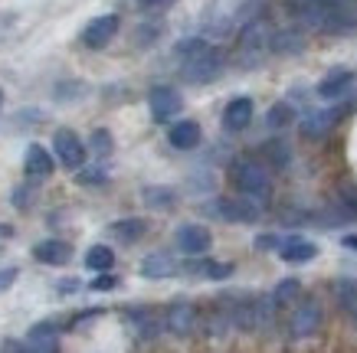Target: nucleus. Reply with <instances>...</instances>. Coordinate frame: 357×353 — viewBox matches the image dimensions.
I'll return each mask as SVG.
<instances>
[{
  "label": "nucleus",
  "instance_id": "7ed1b4c3",
  "mask_svg": "<svg viewBox=\"0 0 357 353\" xmlns=\"http://www.w3.org/2000/svg\"><path fill=\"white\" fill-rule=\"evenodd\" d=\"M53 150H56V157H59V164L69 167V171H76V167L86 164V148H82V141L69 128H59L53 134Z\"/></svg>",
  "mask_w": 357,
  "mask_h": 353
},
{
  "label": "nucleus",
  "instance_id": "c85d7f7f",
  "mask_svg": "<svg viewBox=\"0 0 357 353\" xmlns=\"http://www.w3.org/2000/svg\"><path fill=\"white\" fill-rule=\"evenodd\" d=\"M112 288H119V279L109 275V272H102V275L92 281V291H112Z\"/></svg>",
  "mask_w": 357,
  "mask_h": 353
},
{
  "label": "nucleus",
  "instance_id": "9b49d317",
  "mask_svg": "<svg viewBox=\"0 0 357 353\" xmlns=\"http://www.w3.org/2000/svg\"><path fill=\"white\" fill-rule=\"evenodd\" d=\"M341 118V108H321V111H312V115L302 121V134L305 138H325L328 131L335 128V121Z\"/></svg>",
  "mask_w": 357,
  "mask_h": 353
},
{
  "label": "nucleus",
  "instance_id": "2f4dec72",
  "mask_svg": "<svg viewBox=\"0 0 357 353\" xmlns=\"http://www.w3.org/2000/svg\"><path fill=\"white\" fill-rule=\"evenodd\" d=\"M269 154L275 157V164H285V161H289V154H285V148H282V144H272Z\"/></svg>",
  "mask_w": 357,
  "mask_h": 353
},
{
  "label": "nucleus",
  "instance_id": "6e6552de",
  "mask_svg": "<svg viewBox=\"0 0 357 353\" xmlns=\"http://www.w3.org/2000/svg\"><path fill=\"white\" fill-rule=\"evenodd\" d=\"M213 213L220 219H229V223H256L259 219V206L249 203V200H217Z\"/></svg>",
  "mask_w": 357,
  "mask_h": 353
},
{
  "label": "nucleus",
  "instance_id": "0eeeda50",
  "mask_svg": "<svg viewBox=\"0 0 357 353\" xmlns=\"http://www.w3.org/2000/svg\"><path fill=\"white\" fill-rule=\"evenodd\" d=\"M148 105H151L154 121H167V118H174L177 111H181V105H184V98L177 95L174 88L158 86V88H151V95H148Z\"/></svg>",
  "mask_w": 357,
  "mask_h": 353
},
{
  "label": "nucleus",
  "instance_id": "4468645a",
  "mask_svg": "<svg viewBox=\"0 0 357 353\" xmlns=\"http://www.w3.org/2000/svg\"><path fill=\"white\" fill-rule=\"evenodd\" d=\"M249 121H252V98H246V95L233 98L227 105V111H223V125L229 131H243Z\"/></svg>",
  "mask_w": 357,
  "mask_h": 353
},
{
  "label": "nucleus",
  "instance_id": "a211bd4d",
  "mask_svg": "<svg viewBox=\"0 0 357 353\" xmlns=\"http://www.w3.org/2000/svg\"><path fill=\"white\" fill-rule=\"evenodd\" d=\"M279 252H282V258H285V262H292V265L312 262V258L318 256V249H314L312 242H305V239H289V242H285Z\"/></svg>",
  "mask_w": 357,
  "mask_h": 353
},
{
  "label": "nucleus",
  "instance_id": "c9c22d12",
  "mask_svg": "<svg viewBox=\"0 0 357 353\" xmlns=\"http://www.w3.org/2000/svg\"><path fill=\"white\" fill-rule=\"evenodd\" d=\"M328 3H344V0H328Z\"/></svg>",
  "mask_w": 357,
  "mask_h": 353
},
{
  "label": "nucleus",
  "instance_id": "cd10ccee",
  "mask_svg": "<svg viewBox=\"0 0 357 353\" xmlns=\"http://www.w3.org/2000/svg\"><path fill=\"white\" fill-rule=\"evenodd\" d=\"M282 246H285V242H282L275 233H266L256 239V249H259V252H272V249H282Z\"/></svg>",
  "mask_w": 357,
  "mask_h": 353
},
{
  "label": "nucleus",
  "instance_id": "393cba45",
  "mask_svg": "<svg viewBox=\"0 0 357 353\" xmlns=\"http://www.w3.org/2000/svg\"><path fill=\"white\" fill-rule=\"evenodd\" d=\"M144 200L151 206H158V210H164V206H174V190H167V187H161V190H158V187H148V190H144Z\"/></svg>",
  "mask_w": 357,
  "mask_h": 353
},
{
  "label": "nucleus",
  "instance_id": "9d476101",
  "mask_svg": "<svg viewBox=\"0 0 357 353\" xmlns=\"http://www.w3.org/2000/svg\"><path fill=\"white\" fill-rule=\"evenodd\" d=\"M210 242H213V239H210V233H206L204 226H181V229H177V246L184 249L187 256H204L206 249H210Z\"/></svg>",
  "mask_w": 357,
  "mask_h": 353
},
{
  "label": "nucleus",
  "instance_id": "f03ea898",
  "mask_svg": "<svg viewBox=\"0 0 357 353\" xmlns=\"http://www.w3.org/2000/svg\"><path fill=\"white\" fill-rule=\"evenodd\" d=\"M220 69H223V56L210 46V49H204V53L197 56H187L184 59V79L187 82H210V79H217Z\"/></svg>",
  "mask_w": 357,
  "mask_h": 353
},
{
  "label": "nucleus",
  "instance_id": "f704fd0d",
  "mask_svg": "<svg viewBox=\"0 0 357 353\" xmlns=\"http://www.w3.org/2000/svg\"><path fill=\"white\" fill-rule=\"evenodd\" d=\"M144 3H161V0H144Z\"/></svg>",
  "mask_w": 357,
  "mask_h": 353
},
{
  "label": "nucleus",
  "instance_id": "1a4fd4ad",
  "mask_svg": "<svg viewBox=\"0 0 357 353\" xmlns=\"http://www.w3.org/2000/svg\"><path fill=\"white\" fill-rule=\"evenodd\" d=\"M164 324H167V331L171 334L187 337V334H194V327H197V308L194 304H184V301H181V304H171Z\"/></svg>",
  "mask_w": 357,
  "mask_h": 353
},
{
  "label": "nucleus",
  "instance_id": "aec40b11",
  "mask_svg": "<svg viewBox=\"0 0 357 353\" xmlns=\"http://www.w3.org/2000/svg\"><path fill=\"white\" fill-rule=\"evenodd\" d=\"M144 229H148L144 219H119V223H112V235L119 242H138L141 235H144Z\"/></svg>",
  "mask_w": 357,
  "mask_h": 353
},
{
  "label": "nucleus",
  "instance_id": "473e14b6",
  "mask_svg": "<svg viewBox=\"0 0 357 353\" xmlns=\"http://www.w3.org/2000/svg\"><path fill=\"white\" fill-rule=\"evenodd\" d=\"M23 353H53V350H46V347H36V343H26V347H23Z\"/></svg>",
  "mask_w": 357,
  "mask_h": 353
},
{
  "label": "nucleus",
  "instance_id": "20e7f679",
  "mask_svg": "<svg viewBox=\"0 0 357 353\" xmlns=\"http://www.w3.org/2000/svg\"><path fill=\"white\" fill-rule=\"evenodd\" d=\"M321 327V304L318 301H302L292 311V321H289V334L292 337H312Z\"/></svg>",
  "mask_w": 357,
  "mask_h": 353
},
{
  "label": "nucleus",
  "instance_id": "f3484780",
  "mask_svg": "<svg viewBox=\"0 0 357 353\" xmlns=\"http://www.w3.org/2000/svg\"><path fill=\"white\" fill-rule=\"evenodd\" d=\"M174 272H177V262H174L167 252H154L141 262V275L144 279H171Z\"/></svg>",
  "mask_w": 357,
  "mask_h": 353
},
{
  "label": "nucleus",
  "instance_id": "7c9ffc66",
  "mask_svg": "<svg viewBox=\"0 0 357 353\" xmlns=\"http://www.w3.org/2000/svg\"><path fill=\"white\" fill-rule=\"evenodd\" d=\"M17 281V268H0V291H7Z\"/></svg>",
  "mask_w": 357,
  "mask_h": 353
},
{
  "label": "nucleus",
  "instance_id": "4be33fe9",
  "mask_svg": "<svg viewBox=\"0 0 357 353\" xmlns=\"http://www.w3.org/2000/svg\"><path fill=\"white\" fill-rule=\"evenodd\" d=\"M112 262H115V252H112L109 246H92L86 252V265L92 268V272H109Z\"/></svg>",
  "mask_w": 357,
  "mask_h": 353
},
{
  "label": "nucleus",
  "instance_id": "e433bc0d",
  "mask_svg": "<svg viewBox=\"0 0 357 353\" xmlns=\"http://www.w3.org/2000/svg\"><path fill=\"white\" fill-rule=\"evenodd\" d=\"M0 102H3V92H0Z\"/></svg>",
  "mask_w": 357,
  "mask_h": 353
},
{
  "label": "nucleus",
  "instance_id": "ddd939ff",
  "mask_svg": "<svg viewBox=\"0 0 357 353\" xmlns=\"http://www.w3.org/2000/svg\"><path fill=\"white\" fill-rule=\"evenodd\" d=\"M33 256L40 258L43 265H66L73 258V246L63 242V239H46V242H40L33 249Z\"/></svg>",
  "mask_w": 357,
  "mask_h": 353
},
{
  "label": "nucleus",
  "instance_id": "a878e982",
  "mask_svg": "<svg viewBox=\"0 0 357 353\" xmlns=\"http://www.w3.org/2000/svg\"><path fill=\"white\" fill-rule=\"evenodd\" d=\"M92 150H96V154H102V157H105V154H112V134H109V131L98 128L96 134H92Z\"/></svg>",
  "mask_w": 357,
  "mask_h": 353
},
{
  "label": "nucleus",
  "instance_id": "412c9836",
  "mask_svg": "<svg viewBox=\"0 0 357 353\" xmlns=\"http://www.w3.org/2000/svg\"><path fill=\"white\" fill-rule=\"evenodd\" d=\"M298 291H302V285H298L295 279L279 281L275 291H272V304H275V308H289L292 301H298Z\"/></svg>",
  "mask_w": 357,
  "mask_h": 353
},
{
  "label": "nucleus",
  "instance_id": "dca6fc26",
  "mask_svg": "<svg viewBox=\"0 0 357 353\" xmlns=\"http://www.w3.org/2000/svg\"><path fill=\"white\" fill-rule=\"evenodd\" d=\"M354 82V72L351 69H331V72L318 82V95L321 98H337V95H344V88Z\"/></svg>",
  "mask_w": 357,
  "mask_h": 353
},
{
  "label": "nucleus",
  "instance_id": "2eb2a0df",
  "mask_svg": "<svg viewBox=\"0 0 357 353\" xmlns=\"http://www.w3.org/2000/svg\"><path fill=\"white\" fill-rule=\"evenodd\" d=\"M167 141H171L177 150H190L200 144V125L197 121H177V125H171V131H167Z\"/></svg>",
  "mask_w": 357,
  "mask_h": 353
},
{
  "label": "nucleus",
  "instance_id": "f257e3e1",
  "mask_svg": "<svg viewBox=\"0 0 357 353\" xmlns=\"http://www.w3.org/2000/svg\"><path fill=\"white\" fill-rule=\"evenodd\" d=\"M233 183L243 196H252V200H262L269 196V171L262 167L259 161H236L233 164Z\"/></svg>",
  "mask_w": 357,
  "mask_h": 353
},
{
  "label": "nucleus",
  "instance_id": "bb28decb",
  "mask_svg": "<svg viewBox=\"0 0 357 353\" xmlns=\"http://www.w3.org/2000/svg\"><path fill=\"white\" fill-rule=\"evenodd\" d=\"M204 275L206 279H229V275H233V265H227V262H206Z\"/></svg>",
  "mask_w": 357,
  "mask_h": 353
},
{
  "label": "nucleus",
  "instance_id": "b1692460",
  "mask_svg": "<svg viewBox=\"0 0 357 353\" xmlns=\"http://www.w3.org/2000/svg\"><path fill=\"white\" fill-rule=\"evenodd\" d=\"M292 105H285V102H279V105H272L269 108V115H266V121H269L272 128H285V125H292Z\"/></svg>",
  "mask_w": 357,
  "mask_h": 353
},
{
  "label": "nucleus",
  "instance_id": "c756f323",
  "mask_svg": "<svg viewBox=\"0 0 357 353\" xmlns=\"http://www.w3.org/2000/svg\"><path fill=\"white\" fill-rule=\"evenodd\" d=\"M76 180L79 183H102V180H105V173L98 171V167H89V171H79Z\"/></svg>",
  "mask_w": 357,
  "mask_h": 353
},
{
  "label": "nucleus",
  "instance_id": "72a5a7b5",
  "mask_svg": "<svg viewBox=\"0 0 357 353\" xmlns=\"http://www.w3.org/2000/svg\"><path fill=\"white\" fill-rule=\"evenodd\" d=\"M341 242H344V249H357V235H344Z\"/></svg>",
  "mask_w": 357,
  "mask_h": 353
},
{
  "label": "nucleus",
  "instance_id": "5701e85b",
  "mask_svg": "<svg viewBox=\"0 0 357 353\" xmlns=\"http://www.w3.org/2000/svg\"><path fill=\"white\" fill-rule=\"evenodd\" d=\"M337 301H341L344 314H351L357 321V281H351V279L337 281Z\"/></svg>",
  "mask_w": 357,
  "mask_h": 353
},
{
  "label": "nucleus",
  "instance_id": "423d86ee",
  "mask_svg": "<svg viewBox=\"0 0 357 353\" xmlns=\"http://www.w3.org/2000/svg\"><path fill=\"white\" fill-rule=\"evenodd\" d=\"M115 33H119V17H115V13L96 17V20L82 30V46H89V49H102V46L112 43Z\"/></svg>",
  "mask_w": 357,
  "mask_h": 353
},
{
  "label": "nucleus",
  "instance_id": "f8f14e48",
  "mask_svg": "<svg viewBox=\"0 0 357 353\" xmlns=\"http://www.w3.org/2000/svg\"><path fill=\"white\" fill-rule=\"evenodd\" d=\"M23 171H26V177H50L53 173V154L43 144H30L26 157H23Z\"/></svg>",
  "mask_w": 357,
  "mask_h": 353
},
{
  "label": "nucleus",
  "instance_id": "6ab92c4d",
  "mask_svg": "<svg viewBox=\"0 0 357 353\" xmlns=\"http://www.w3.org/2000/svg\"><path fill=\"white\" fill-rule=\"evenodd\" d=\"M272 53H302L305 49V36L298 30H282V33H275L272 36V46H269Z\"/></svg>",
  "mask_w": 357,
  "mask_h": 353
},
{
  "label": "nucleus",
  "instance_id": "39448f33",
  "mask_svg": "<svg viewBox=\"0 0 357 353\" xmlns=\"http://www.w3.org/2000/svg\"><path fill=\"white\" fill-rule=\"evenodd\" d=\"M266 46H272L269 26H266L262 20H252L246 30H243V36H239V53H243L246 63H252L259 53H266Z\"/></svg>",
  "mask_w": 357,
  "mask_h": 353
}]
</instances>
